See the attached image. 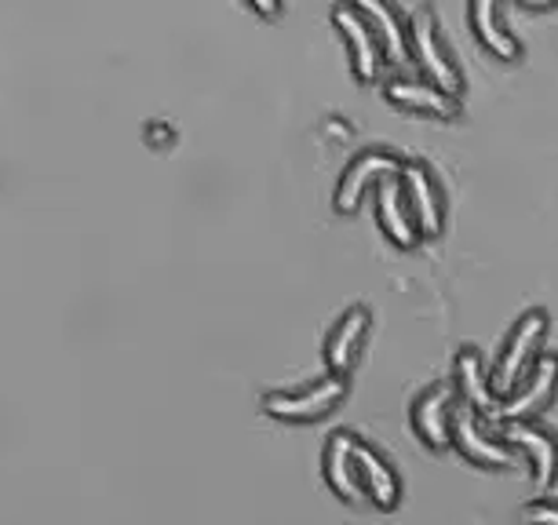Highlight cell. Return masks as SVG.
<instances>
[{"label": "cell", "mask_w": 558, "mask_h": 525, "mask_svg": "<svg viewBox=\"0 0 558 525\" xmlns=\"http://www.w3.org/2000/svg\"><path fill=\"white\" fill-rule=\"evenodd\" d=\"M354 445H357V435H351V430H336V435H329L325 456H322V471H325V481H329V489L336 497L343 503H351V508H362L368 500H365L362 478H357Z\"/></svg>", "instance_id": "13"}, {"label": "cell", "mask_w": 558, "mask_h": 525, "mask_svg": "<svg viewBox=\"0 0 558 525\" xmlns=\"http://www.w3.org/2000/svg\"><path fill=\"white\" fill-rule=\"evenodd\" d=\"M547 332H551V314L544 307L525 310L522 318L511 325L508 340H504L500 354H497V365H493V373H489L497 398H508L514 387L530 376L536 358H541V346L547 340Z\"/></svg>", "instance_id": "2"}, {"label": "cell", "mask_w": 558, "mask_h": 525, "mask_svg": "<svg viewBox=\"0 0 558 525\" xmlns=\"http://www.w3.org/2000/svg\"><path fill=\"white\" fill-rule=\"evenodd\" d=\"M504 442L533 464V478L541 489H551L558 478V435L541 424H504Z\"/></svg>", "instance_id": "12"}, {"label": "cell", "mask_w": 558, "mask_h": 525, "mask_svg": "<svg viewBox=\"0 0 558 525\" xmlns=\"http://www.w3.org/2000/svg\"><path fill=\"white\" fill-rule=\"evenodd\" d=\"M398 183L405 191V202L413 208L420 234L435 237L446 227V194H441L438 172L430 168V161L424 157H405L402 168H398Z\"/></svg>", "instance_id": "7"}, {"label": "cell", "mask_w": 558, "mask_h": 525, "mask_svg": "<svg viewBox=\"0 0 558 525\" xmlns=\"http://www.w3.org/2000/svg\"><path fill=\"white\" fill-rule=\"evenodd\" d=\"M409 56L420 62V73H427L452 96H463V66L441 29L435 4H416L409 12Z\"/></svg>", "instance_id": "1"}, {"label": "cell", "mask_w": 558, "mask_h": 525, "mask_svg": "<svg viewBox=\"0 0 558 525\" xmlns=\"http://www.w3.org/2000/svg\"><path fill=\"white\" fill-rule=\"evenodd\" d=\"M248 8H256L259 15H278L286 8V0H248Z\"/></svg>", "instance_id": "20"}, {"label": "cell", "mask_w": 558, "mask_h": 525, "mask_svg": "<svg viewBox=\"0 0 558 525\" xmlns=\"http://www.w3.org/2000/svg\"><path fill=\"white\" fill-rule=\"evenodd\" d=\"M452 387H457L460 402L471 405L482 416H497L500 398L493 391V380L486 373V358H482L478 346H460L457 362H452Z\"/></svg>", "instance_id": "17"}, {"label": "cell", "mask_w": 558, "mask_h": 525, "mask_svg": "<svg viewBox=\"0 0 558 525\" xmlns=\"http://www.w3.org/2000/svg\"><path fill=\"white\" fill-rule=\"evenodd\" d=\"M468 23L475 29L478 45L497 59H522V37L504 15V0H468Z\"/></svg>", "instance_id": "16"}, {"label": "cell", "mask_w": 558, "mask_h": 525, "mask_svg": "<svg viewBox=\"0 0 558 525\" xmlns=\"http://www.w3.org/2000/svg\"><path fill=\"white\" fill-rule=\"evenodd\" d=\"M452 449L471 460L475 467H511L514 464V449L504 442V435H493L486 427V416L475 413L471 405L457 402V413H452Z\"/></svg>", "instance_id": "6"}, {"label": "cell", "mask_w": 558, "mask_h": 525, "mask_svg": "<svg viewBox=\"0 0 558 525\" xmlns=\"http://www.w3.org/2000/svg\"><path fill=\"white\" fill-rule=\"evenodd\" d=\"M522 518H525V525H558V500L541 497V500L525 503Z\"/></svg>", "instance_id": "19"}, {"label": "cell", "mask_w": 558, "mask_h": 525, "mask_svg": "<svg viewBox=\"0 0 558 525\" xmlns=\"http://www.w3.org/2000/svg\"><path fill=\"white\" fill-rule=\"evenodd\" d=\"M405 157L395 150V146H362L351 161L343 164L340 180H336V191H332V205L336 212L351 216L357 205H362V197L368 191H376L387 175H398V168H402Z\"/></svg>", "instance_id": "4"}, {"label": "cell", "mask_w": 558, "mask_h": 525, "mask_svg": "<svg viewBox=\"0 0 558 525\" xmlns=\"http://www.w3.org/2000/svg\"><path fill=\"white\" fill-rule=\"evenodd\" d=\"M384 91L395 107L413 110V113H430V118H457L460 113V96H452L441 84H435L427 73H405L398 70L384 81Z\"/></svg>", "instance_id": "9"}, {"label": "cell", "mask_w": 558, "mask_h": 525, "mask_svg": "<svg viewBox=\"0 0 558 525\" xmlns=\"http://www.w3.org/2000/svg\"><path fill=\"white\" fill-rule=\"evenodd\" d=\"M376 202V219H380V230L391 237V245L398 248H416L424 234H420V223L413 216V208L405 202V191L398 183V175H387V180L373 191Z\"/></svg>", "instance_id": "15"}, {"label": "cell", "mask_w": 558, "mask_h": 525, "mask_svg": "<svg viewBox=\"0 0 558 525\" xmlns=\"http://www.w3.org/2000/svg\"><path fill=\"white\" fill-rule=\"evenodd\" d=\"M354 464H357V478H362L365 500L373 503V508L395 511L398 503H402V478H398V471L391 467V460H387L380 449L357 438Z\"/></svg>", "instance_id": "14"}, {"label": "cell", "mask_w": 558, "mask_h": 525, "mask_svg": "<svg viewBox=\"0 0 558 525\" xmlns=\"http://www.w3.org/2000/svg\"><path fill=\"white\" fill-rule=\"evenodd\" d=\"M558 394V354H541L530 376L514 387L508 398H500V408L493 419L500 424H530L555 402Z\"/></svg>", "instance_id": "8"}, {"label": "cell", "mask_w": 558, "mask_h": 525, "mask_svg": "<svg viewBox=\"0 0 558 525\" xmlns=\"http://www.w3.org/2000/svg\"><path fill=\"white\" fill-rule=\"evenodd\" d=\"M522 4H530V8H551V4H558V0H522Z\"/></svg>", "instance_id": "21"}, {"label": "cell", "mask_w": 558, "mask_h": 525, "mask_svg": "<svg viewBox=\"0 0 558 525\" xmlns=\"http://www.w3.org/2000/svg\"><path fill=\"white\" fill-rule=\"evenodd\" d=\"M452 413H457V387L435 383L413 402V430L420 445L430 453L452 449Z\"/></svg>", "instance_id": "10"}, {"label": "cell", "mask_w": 558, "mask_h": 525, "mask_svg": "<svg viewBox=\"0 0 558 525\" xmlns=\"http://www.w3.org/2000/svg\"><path fill=\"white\" fill-rule=\"evenodd\" d=\"M368 329H373V310H368L365 303L347 307L329 329V340H325V369L332 376H351L357 358H362Z\"/></svg>", "instance_id": "11"}, {"label": "cell", "mask_w": 558, "mask_h": 525, "mask_svg": "<svg viewBox=\"0 0 558 525\" xmlns=\"http://www.w3.org/2000/svg\"><path fill=\"white\" fill-rule=\"evenodd\" d=\"M357 8L368 15V23L380 34L387 59H413L409 56V12L402 0H354Z\"/></svg>", "instance_id": "18"}, {"label": "cell", "mask_w": 558, "mask_h": 525, "mask_svg": "<svg viewBox=\"0 0 558 525\" xmlns=\"http://www.w3.org/2000/svg\"><path fill=\"white\" fill-rule=\"evenodd\" d=\"M332 26L340 29L343 45H347V56H351V70L357 81H376L387 66V48L376 26L368 23V15L354 0H336L332 4Z\"/></svg>", "instance_id": "5"}, {"label": "cell", "mask_w": 558, "mask_h": 525, "mask_svg": "<svg viewBox=\"0 0 558 525\" xmlns=\"http://www.w3.org/2000/svg\"><path fill=\"white\" fill-rule=\"evenodd\" d=\"M343 402H347V376L325 373L322 380L296 387V391H270L263 398V408H267V416L286 419V424H318V419L332 416Z\"/></svg>", "instance_id": "3"}]
</instances>
